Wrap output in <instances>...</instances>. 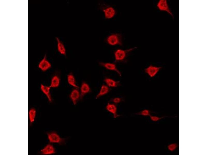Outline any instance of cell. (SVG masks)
I'll list each match as a JSON object with an SVG mask.
<instances>
[{
  "label": "cell",
  "instance_id": "6da1fadb",
  "mask_svg": "<svg viewBox=\"0 0 207 155\" xmlns=\"http://www.w3.org/2000/svg\"><path fill=\"white\" fill-rule=\"evenodd\" d=\"M48 139L51 143L61 144L64 142V140L56 132L52 131L47 134Z\"/></svg>",
  "mask_w": 207,
  "mask_h": 155
},
{
  "label": "cell",
  "instance_id": "7a4b0ae2",
  "mask_svg": "<svg viewBox=\"0 0 207 155\" xmlns=\"http://www.w3.org/2000/svg\"><path fill=\"white\" fill-rule=\"evenodd\" d=\"M161 68V67L152 65H150L145 69V72L150 77L155 76L158 73Z\"/></svg>",
  "mask_w": 207,
  "mask_h": 155
},
{
  "label": "cell",
  "instance_id": "3957f363",
  "mask_svg": "<svg viewBox=\"0 0 207 155\" xmlns=\"http://www.w3.org/2000/svg\"><path fill=\"white\" fill-rule=\"evenodd\" d=\"M106 41L109 45L114 46L121 44V42L119 35L116 34H112L107 38Z\"/></svg>",
  "mask_w": 207,
  "mask_h": 155
},
{
  "label": "cell",
  "instance_id": "277c9868",
  "mask_svg": "<svg viewBox=\"0 0 207 155\" xmlns=\"http://www.w3.org/2000/svg\"><path fill=\"white\" fill-rule=\"evenodd\" d=\"M157 6L160 10L166 12L171 16L173 17V13L169 8L166 0H160L157 3Z\"/></svg>",
  "mask_w": 207,
  "mask_h": 155
},
{
  "label": "cell",
  "instance_id": "5b68a950",
  "mask_svg": "<svg viewBox=\"0 0 207 155\" xmlns=\"http://www.w3.org/2000/svg\"><path fill=\"white\" fill-rule=\"evenodd\" d=\"M100 65L106 69L115 72L120 76L121 75L120 71L119 70L116 65L114 63L110 62H102L100 63Z\"/></svg>",
  "mask_w": 207,
  "mask_h": 155
},
{
  "label": "cell",
  "instance_id": "8992f818",
  "mask_svg": "<svg viewBox=\"0 0 207 155\" xmlns=\"http://www.w3.org/2000/svg\"><path fill=\"white\" fill-rule=\"evenodd\" d=\"M51 65L45 56L39 62L38 67L42 71H46L50 68Z\"/></svg>",
  "mask_w": 207,
  "mask_h": 155
},
{
  "label": "cell",
  "instance_id": "52a82bcc",
  "mask_svg": "<svg viewBox=\"0 0 207 155\" xmlns=\"http://www.w3.org/2000/svg\"><path fill=\"white\" fill-rule=\"evenodd\" d=\"M40 152L43 155H50L55 153L56 150L52 145L48 144L40 150Z\"/></svg>",
  "mask_w": 207,
  "mask_h": 155
},
{
  "label": "cell",
  "instance_id": "ba28073f",
  "mask_svg": "<svg viewBox=\"0 0 207 155\" xmlns=\"http://www.w3.org/2000/svg\"><path fill=\"white\" fill-rule=\"evenodd\" d=\"M126 55V51L121 49H117L114 53L115 59L117 61L123 60L125 58Z\"/></svg>",
  "mask_w": 207,
  "mask_h": 155
},
{
  "label": "cell",
  "instance_id": "9c48e42d",
  "mask_svg": "<svg viewBox=\"0 0 207 155\" xmlns=\"http://www.w3.org/2000/svg\"><path fill=\"white\" fill-rule=\"evenodd\" d=\"M51 87L43 84L40 85V89L43 93L46 96L49 102L52 101V98L50 92Z\"/></svg>",
  "mask_w": 207,
  "mask_h": 155
},
{
  "label": "cell",
  "instance_id": "30bf717a",
  "mask_svg": "<svg viewBox=\"0 0 207 155\" xmlns=\"http://www.w3.org/2000/svg\"><path fill=\"white\" fill-rule=\"evenodd\" d=\"M105 18L107 19H110L115 16V11L114 8L109 6L106 7L103 10Z\"/></svg>",
  "mask_w": 207,
  "mask_h": 155
},
{
  "label": "cell",
  "instance_id": "8fae6325",
  "mask_svg": "<svg viewBox=\"0 0 207 155\" xmlns=\"http://www.w3.org/2000/svg\"><path fill=\"white\" fill-rule=\"evenodd\" d=\"M106 109L108 112L112 114L114 118L118 117L117 108L116 104L114 103H108L106 106Z\"/></svg>",
  "mask_w": 207,
  "mask_h": 155
},
{
  "label": "cell",
  "instance_id": "7c38bea8",
  "mask_svg": "<svg viewBox=\"0 0 207 155\" xmlns=\"http://www.w3.org/2000/svg\"><path fill=\"white\" fill-rule=\"evenodd\" d=\"M70 97L74 105H76L78 101L80 98V93L77 89H73L70 95Z\"/></svg>",
  "mask_w": 207,
  "mask_h": 155
},
{
  "label": "cell",
  "instance_id": "4fadbf2b",
  "mask_svg": "<svg viewBox=\"0 0 207 155\" xmlns=\"http://www.w3.org/2000/svg\"><path fill=\"white\" fill-rule=\"evenodd\" d=\"M57 46L58 52L63 55H65L66 53L65 46L61 40L58 37L56 38Z\"/></svg>",
  "mask_w": 207,
  "mask_h": 155
},
{
  "label": "cell",
  "instance_id": "5bb4252c",
  "mask_svg": "<svg viewBox=\"0 0 207 155\" xmlns=\"http://www.w3.org/2000/svg\"><path fill=\"white\" fill-rule=\"evenodd\" d=\"M104 81L109 87L116 88L118 87L120 84L119 81L115 80L109 78H106L104 80Z\"/></svg>",
  "mask_w": 207,
  "mask_h": 155
},
{
  "label": "cell",
  "instance_id": "9a60e30c",
  "mask_svg": "<svg viewBox=\"0 0 207 155\" xmlns=\"http://www.w3.org/2000/svg\"><path fill=\"white\" fill-rule=\"evenodd\" d=\"M90 88L89 85L86 83L83 82L80 87V98H82L85 94L90 91Z\"/></svg>",
  "mask_w": 207,
  "mask_h": 155
},
{
  "label": "cell",
  "instance_id": "2e32d148",
  "mask_svg": "<svg viewBox=\"0 0 207 155\" xmlns=\"http://www.w3.org/2000/svg\"><path fill=\"white\" fill-rule=\"evenodd\" d=\"M109 87L106 85H102L100 88L99 93L96 96V98H98L108 94L109 92Z\"/></svg>",
  "mask_w": 207,
  "mask_h": 155
},
{
  "label": "cell",
  "instance_id": "e0dca14e",
  "mask_svg": "<svg viewBox=\"0 0 207 155\" xmlns=\"http://www.w3.org/2000/svg\"><path fill=\"white\" fill-rule=\"evenodd\" d=\"M36 115V111L34 108L31 109L28 111V116L29 122L32 124L34 122Z\"/></svg>",
  "mask_w": 207,
  "mask_h": 155
},
{
  "label": "cell",
  "instance_id": "ac0fdd59",
  "mask_svg": "<svg viewBox=\"0 0 207 155\" xmlns=\"http://www.w3.org/2000/svg\"><path fill=\"white\" fill-rule=\"evenodd\" d=\"M60 83L59 78L57 76L55 75L51 78L50 86L51 88H56L59 86Z\"/></svg>",
  "mask_w": 207,
  "mask_h": 155
},
{
  "label": "cell",
  "instance_id": "d6986e66",
  "mask_svg": "<svg viewBox=\"0 0 207 155\" xmlns=\"http://www.w3.org/2000/svg\"><path fill=\"white\" fill-rule=\"evenodd\" d=\"M67 80L68 83L70 85L76 88H78L76 84L75 78L73 75L70 74L68 75Z\"/></svg>",
  "mask_w": 207,
  "mask_h": 155
},
{
  "label": "cell",
  "instance_id": "ffe728a7",
  "mask_svg": "<svg viewBox=\"0 0 207 155\" xmlns=\"http://www.w3.org/2000/svg\"><path fill=\"white\" fill-rule=\"evenodd\" d=\"M138 114L144 116H150V111L147 109H145L139 112Z\"/></svg>",
  "mask_w": 207,
  "mask_h": 155
},
{
  "label": "cell",
  "instance_id": "44dd1931",
  "mask_svg": "<svg viewBox=\"0 0 207 155\" xmlns=\"http://www.w3.org/2000/svg\"><path fill=\"white\" fill-rule=\"evenodd\" d=\"M178 145L176 143H172L169 144L167 146L168 149L171 151H175L177 148Z\"/></svg>",
  "mask_w": 207,
  "mask_h": 155
},
{
  "label": "cell",
  "instance_id": "7402d4cb",
  "mask_svg": "<svg viewBox=\"0 0 207 155\" xmlns=\"http://www.w3.org/2000/svg\"><path fill=\"white\" fill-rule=\"evenodd\" d=\"M149 116L150 119L152 121L154 122L158 121L163 118V117H159L156 116L151 115Z\"/></svg>",
  "mask_w": 207,
  "mask_h": 155
},
{
  "label": "cell",
  "instance_id": "603a6c76",
  "mask_svg": "<svg viewBox=\"0 0 207 155\" xmlns=\"http://www.w3.org/2000/svg\"><path fill=\"white\" fill-rule=\"evenodd\" d=\"M121 100L122 99L121 98L115 97L112 99V101L113 103L116 104L120 103L121 102Z\"/></svg>",
  "mask_w": 207,
  "mask_h": 155
}]
</instances>
